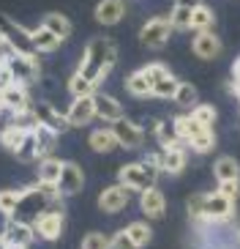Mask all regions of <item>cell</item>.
<instances>
[{"instance_id":"cell-1","label":"cell","mask_w":240,"mask_h":249,"mask_svg":"<svg viewBox=\"0 0 240 249\" xmlns=\"http://www.w3.org/2000/svg\"><path fill=\"white\" fill-rule=\"evenodd\" d=\"M115 63H117L115 41L107 38V36H96V38H90L85 44V50H82V60H80V69H77V71H82L87 80H93L96 85H101L109 77V71L115 69Z\"/></svg>"},{"instance_id":"cell-2","label":"cell","mask_w":240,"mask_h":249,"mask_svg":"<svg viewBox=\"0 0 240 249\" xmlns=\"http://www.w3.org/2000/svg\"><path fill=\"white\" fill-rule=\"evenodd\" d=\"M175 121V129L186 140V145L194 151V154H210L216 148V134H213V126H205L202 121H196L194 115H177L172 118Z\"/></svg>"},{"instance_id":"cell-3","label":"cell","mask_w":240,"mask_h":249,"mask_svg":"<svg viewBox=\"0 0 240 249\" xmlns=\"http://www.w3.org/2000/svg\"><path fill=\"white\" fill-rule=\"evenodd\" d=\"M161 170L153 167L150 161H131V164H123L117 170V181L128 186L131 192H145L150 186H156V178H159Z\"/></svg>"},{"instance_id":"cell-4","label":"cell","mask_w":240,"mask_h":249,"mask_svg":"<svg viewBox=\"0 0 240 249\" xmlns=\"http://www.w3.org/2000/svg\"><path fill=\"white\" fill-rule=\"evenodd\" d=\"M33 227H36L38 238H44V241H58L60 235H63V227H65L63 205H60V203H49V205H47V208H44V211L36 216Z\"/></svg>"},{"instance_id":"cell-5","label":"cell","mask_w":240,"mask_h":249,"mask_svg":"<svg viewBox=\"0 0 240 249\" xmlns=\"http://www.w3.org/2000/svg\"><path fill=\"white\" fill-rule=\"evenodd\" d=\"M49 205V200H47V195H44L41 189H38L36 183L33 186H28V189H22L19 195V203H16L14 213L8 216V219H22V222H36V216Z\"/></svg>"},{"instance_id":"cell-6","label":"cell","mask_w":240,"mask_h":249,"mask_svg":"<svg viewBox=\"0 0 240 249\" xmlns=\"http://www.w3.org/2000/svg\"><path fill=\"white\" fill-rule=\"evenodd\" d=\"M172 30H175V25L169 17H153V19H147L139 28V44L147 47V50H161L169 41Z\"/></svg>"},{"instance_id":"cell-7","label":"cell","mask_w":240,"mask_h":249,"mask_svg":"<svg viewBox=\"0 0 240 249\" xmlns=\"http://www.w3.org/2000/svg\"><path fill=\"white\" fill-rule=\"evenodd\" d=\"M0 30H3V36H6V41L11 44L14 52H22V55H38L36 44H33V30L16 25L14 19L6 17V14H0Z\"/></svg>"},{"instance_id":"cell-8","label":"cell","mask_w":240,"mask_h":249,"mask_svg":"<svg viewBox=\"0 0 240 249\" xmlns=\"http://www.w3.org/2000/svg\"><path fill=\"white\" fill-rule=\"evenodd\" d=\"M235 216V200L226 197L224 192H208L205 197V222L202 225H224Z\"/></svg>"},{"instance_id":"cell-9","label":"cell","mask_w":240,"mask_h":249,"mask_svg":"<svg viewBox=\"0 0 240 249\" xmlns=\"http://www.w3.org/2000/svg\"><path fill=\"white\" fill-rule=\"evenodd\" d=\"M6 66L14 71L16 82H22V85H33V82L41 77V63H38V55H22V52H11Z\"/></svg>"},{"instance_id":"cell-10","label":"cell","mask_w":240,"mask_h":249,"mask_svg":"<svg viewBox=\"0 0 240 249\" xmlns=\"http://www.w3.org/2000/svg\"><path fill=\"white\" fill-rule=\"evenodd\" d=\"M65 115H68V124H71L74 129H82V126L93 124L96 118H98V112H96V93L74 96V102L68 104Z\"/></svg>"},{"instance_id":"cell-11","label":"cell","mask_w":240,"mask_h":249,"mask_svg":"<svg viewBox=\"0 0 240 249\" xmlns=\"http://www.w3.org/2000/svg\"><path fill=\"white\" fill-rule=\"evenodd\" d=\"M3 233H6V238H8V249L11 247H16V249L33 247V241L38 238L33 222H22V219H8L6 227H3Z\"/></svg>"},{"instance_id":"cell-12","label":"cell","mask_w":240,"mask_h":249,"mask_svg":"<svg viewBox=\"0 0 240 249\" xmlns=\"http://www.w3.org/2000/svg\"><path fill=\"white\" fill-rule=\"evenodd\" d=\"M112 129H115V134H117L120 148H126V151H137V148L145 145V129H142V126H137L134 121H128V118L115 121V124H112Z\"/></svg>"},{"instance_id":"cell-13","label":"cell","mask_w":240,"mask_h":249,"mask_svg":"<svg viewBox=\"0 0 240 249\" xmlns=\"http://www.w3.org/2000/svg\"><path fill=\"white\" fill-rule=\"evenodd\" d=\"M128 195H131V189L117 181L115 186H107V189L98 195V208H101L104 213H120L126 205H128Z\"/></svg>"},{"instance_id":"cell-14","label":"cell","mask_w":240,"mask_h":249,"mask_svg":"<svg viewBox=\"0 0 240 249\" xmlns=\"http://www.w3.org/2000/svg\"><path fill=\"white\" fill-rule=\"evenodd\" d=\"M191 50H194L196 58H202V60H213L221 55V50H224V44H221V38L210 30H196L194 33V44H191Z\"/></svg>"},{"instance_id":"cell-15","label":"cell","mask_w":240,"mask_h":249,"mask_svg":"<svg viewBox=\"0 0 240 249\" xmlns=\"http://www.w3.org/2000/svg\"><path fill=\"white\" fill-rule=\"evenodd\" d=\"M33 112L38 115V121H41L44 126H49V129H55L58 134H63L65 129H68V115L65 112H60L55 104L49 102H33Z\"/></svg>"},{"instance_id":"cell-16","label":"cell","mask_w":240,"mask_h":249,"mask_svg":"<svg viewBox=\"0 0 240 249\" xmlns=\"http://www.w3.org/2000/svg\"><path fill=\"white\" fill-rule=\"evenodd\" d=\"M139 208L147 219H161L167 213V197L159 186H150V189L139 192Z\"/></svg>"},{"instance_id":"cell-17","label":"cell","mask_w":240,"mask_h":249,"mask_svg":"<svg viewBox=\"0 0 240 249\" xmlns=\"http://www.w3.org/2000/svg\"><path fill=\"white\" fill-rule=\"evenodd\" d=\"M60 189H63L65 197H74V195H80L85 189V173H82L80 164H74V161H65L63 164V173L58 178Z\"/></svg>"},{"instance_id":"cell-18","label":"cell","mask_w":240,"mask_h":249,"mask_svg":"<svg viewBox=\"0 0 240 249\" xmlns=\"http://www.w3.org/2000/svg\"><path fill=\"white\" fill-rule=\"evenodd\" d=\"M128 11V3L126 0H98V6H96V22L98 25H117L120 19L126 17Z\"/></svg>"},{"instance_id":"cell-19","label":"cell","mask_w":240,"mask_h":249,"mask_svg":"<svg viewBox=\"0 0 240 249\" xmlns=\"http://www.w3.org/2000/svg\"><path fill=\"white\" fill-rule=\"evenodd\" d=\"M3 99H6V112L16 115V112H25V110H33V102H30V93H28V85L22 82H14L11 88L3 90Z\"/></svg>"},{"instance_id":"cell-20","label":"cell","mask_w":240,"mask_h":249,"mask_svg":"<svg viewBox=\"0 0 240 249\" xmlns=\"http://www.w3.org/2000/svg\"><path fill=\"white\" fill-rule=\"evenodd\" d=\"M189 164V148H161V173L180 176Z\"/></svg>"},{"instance_id":"cell-21","label":"cell","mask_w":240,"mask_h":249,"mask_svg":"<svg viewBox=\"0 0 240 249\" xmlns=\"http://www.w3.org/2000/svg\"><path fill=\"white\" fill-rule=\"evenodd\" d=\"M126 90H128L134 99H156L153 93V80L145 74V69H137L126 77Z\"/></svg>"},{"instance_id":"cell-22","label":"cell","mask_w":240,"mask_h":249,"mask_svg":"<svg viewBox=\"0 0 240 249\" xmlns=\"http://www.w3.org/2000/svg\"><path fill=\"white\" fill-rule=\"evenodd\" d=\"M87 142H90V148H93L96 154H109V151L120 148V142H117V134H115V129H112V124H109V126H101V129H93V132H90V137H87Z\"/></svg>"},{"instance_id":"cell-23","label":"cell","mask_w":240,"mask_h":249,"mask_svg":"<svg viewBox=\"0 0 240 249\" xmlns=\"http://www.w3.org/2000/svg\"><path fill=\"white\" fill-rule=\"evenodd\" d=\"M96 112H98V118L104 124H115V121L123 118V104L117 99H112L109 93H98L96 90Z\"/></svg>"},{"instance_id":"cell-24","label":"cell","mask_w":240,"mask_h":249,"mask_svg":"<svg viewBox=\"0 0 240 249\" xmlns=\"http://www.w3.org/2000/svg\"><path fill=\"white\" fill-rule=\"evenodd\" d=\"M156 140H159L161 148H189L186 140H183L180 134H177V129H175V121H167V118L156 121Z\"/></svg>"},{"instance_id":"cell-25","label":"cell","mask_w":240,"mask_h":249,"mask_svg":"<svg viewBox=\"0 0 240 249\" xmlns=\"http://www.w3.org/2000/svg\"><path fill=\"white\" fill-rule=\"evenodd\" d=\"M28 134L30 132L25 129V126H19V124H14V121H11L8 126H3V129H0V148H6L8 154H16V151L22 148V142L28 140Z\"/></svg>"},{"instance_id":"cell-26","label":"cell","mask_w":240,"mask_h":249,"mask_svg":"<svg viewBox=\"0 0 240 249\" xmlns=\"http://www.w3.org/2000/svg\"><path fill=\"white\" fill-rule=\"evenodd\" d=\"M199 0H175L172 11H169V19H172L175 30H189L191 25V14H194V6Z\"/></svg>"},{"instance_id":"cell-27","label":"cell","mask_w":240,"mask_h":249,"mask_svg":"<svg viewBox=\"0 0 240 249\" xmlns=\"http://www.w3.org/2000/svg\"><path fill=\"white\" fill-rule=\"evenodd\" d=\"M33 134H36V145H38V159L49 156L52 151H55V145H58V132L49 129V126L38 124L36 129H33Z\"/></svg>"},{"instance_id":"cell-28","label":"cell","mask_w":240,"mask_h":249,"mask_svg":"<svg viewBox=\"0 0 240 249\" xmlns=\"http://www.w3.org/2000/svg\"><path fill=\"white\" fill-rule=\"evenodd\" d=\"M41 25L44 28H49L55 36H60L65 41V38L74 33V28H71V19L68 17H63L60 11H49V14H44V19H41Z\"/></svg>"},{"instance_id":"cell-29","label":"cell","mask_w":240,"mask_h":249,"mask_svg":"<svg viewBox=\"0 0 240 249\" xmlns=\"http://www.w3.org/2000/svg\"><path fill=\"white\" fill-rule=\"evenodd\" d=\"M33 44H36V52L41 55V52H55V50H60V44H63V38L60 36H55L49 28H36L33 30Z\"/></svg>"},{"instance_id":"cell-30","label":"cell","mask_w":240,"mask_h":249,"mask_svg":"<svg viewBox=\"0 0 240 249\" xmlns=\"http://www.w3.org/2000/svg\"><path fill=\"white\" fill-rule=\"evenodd\" d=\"M213 176H216V181H232V178H240L238 159H232V156H218V159L213 161Z\"/></svg>"},{"instance_id":"cell-31","label":"cell","mask_w":240,"mask_h":249,"mask_svg":"<svg viewBox=\"0 0 240 249\" xmlns=\"http://www.w3.org/2000/svg\"><path fill=\"white\" fill-rule=\"evenodd\" d=\"M213 22H216V14H213V8L208 3H196L194 6V14H191V25L189 30H210Z\"/></svg>"},{"instance_id":"cell-32","label":"cell","mask_w":240,"mask_h":249,"mask_svg":"<svg viewBox=\"0 0 240 249\" xmlns=\"http://www.w3.org/2000/svg\"><path fill=\"white\" fill-rule=\"evenodd\" d=\"M63 164L65 161H60L55 154L38 159V178H41V181H58L60 173H63Z\"/></svg>"},{"instance_id":"cell-33","label":"cell","mask_w":240,"mask_h":249,"mask_svg":"<svg viewBox=\"0 0 240 249\" xmlns=\"http://www.w3.org/2000/svg\"><path fill=\"white\" fill-rule=\"evenodd\" d=\"M98 90V85H96L93 80H87L82 71H74L71 77H68V93L71 96H90Z\"/></svg>"},{"instance_id":"cell-34","label":"cell","mask_w":240,"mask_h":249,"mask_svg":"<svg viewBox=\"0 0 240 249\" xmlns=\"http://www.w3.org/2000/svg\"><path fill=\"white\" fill-rule=\"evenodd\" d=\"M205 197H208V192H196V195H191V197H189V203H186L189 219L196 222V225H202V222H205Z\"/></svg>"},{"instance_id":"cell-35","label":"cell","mask_w":240,"mask_h":249,"mask_svg":"<svg viewBox=\"0 0 240 249\" xmlns=\"http://www.w3.org/2000/svg\"><path fill=\"white\" fill-rule=\"evenodd\" d=\"M177 85H180V80H177L175 74H167V77H161V80L153 85V93H156V99H175Z\"/></svg>"},{"instance_id":"cell-36","label":"cell","mask_w":240,"mask_h":249,"mask_svg":"<svg viewBox=\"0 0 240 249\" xmlns=\"http://www.w3.org/2000/svg\"><path fill=\"white\" fill-rule=\"evenodd\" d=\"M172 102L177 104V107H194V104H199V93H196V88L191 82H180Z\"/></svg>"},{"instance_id":"cell-37","label":"cell","mask_w":240,"mask_h":249,"mask_svg":"<svg viewBox=\"0 0 240 249\" xmlns=\"http://www.w3.org/2000/svg\"><path fill=\"white\" fill-rule=\"evenodd\" d=\"M126 230H128V235L134 238L137 249L139 247H147V244H150V238H153V230H150V225H147V222H131Z\"/></svg>"},{"instance_id":"cell-38","label":"cell","mask_w":240,"mask_h":249,"mask_svg":"<svg viewBox=\"0 0 240 249\" xmlns=\"http://www.w3.org/2000/svg\"><path fill=\"white\" fill-rule=\"evenodd\" d=\"M19 195H22V189H0V213L6 219L14 213L16 203H19Z\"/></svg>"},{"instance_id":"cell-39","label":"cell","mask_w":240,"mask_h":249,"mask_svg":"<svg viewBox=\"0 0 240 249\" xmlns=\"http://www.w3.org/2000/svg\"><path fill=\"white\" fill-rule=\"evenodd\" d=\"M16 159L19 161H36L38 159V145H36V134L30 132L28 134V140H25V142H22V148L19 151H16Z\"/></svg>"},{"instance_id":"cell-40","label":"cell","mask_w":240,"mask_h":249,"mask_svg":"<svg viewBox=\"0 0 240 249\" xmlns=\"http://www.w3.org/2000/svg\"><path fill=\"white\" fill-rule=\"evenodd\" d=\"M191 115L196 118V121H202L205 126H216V107L213 104H194L191 107Z\"/></svg>"},{"instance_id":"cell-41","label":"cell","mask_w":240,"mask_h":249,"mask_svg":"<svg viewBox=\"0 0 240 249\" xmlns=\"http://www.w3.org/2000/svg\"><path fill=\"white\" fill-rule=\"evenodd\" d=\"M36 186L44 192V195H47V200H49V203H60V197H65L58 181H41V178H38Z\"/></svg>"},{"instance_id":"cell-42","label":"cell","mask_w":240,"mask_h":249,"mask_svg":"<svg viewBox=\"0 0 240 249\" xmlns=\"http://www.w3.org/2000/svg\"><path fill=\"white\" fill-rule=\"evenodd\" d=\"M109 249H137V244H134V238L128 235V230H117L115 235H109Z\"/></svg>"},{"instance_id":"cell-43","label":"cell","mask_w":240,"mask_h":249,"mask_svg":"<svg viewBox=\"0 0 240 249\" xmlns=\"http://www.w3.org/2000/svg\"><path fill=\"white\" fill-rule=\"evenodd\" d=\"M82 247H85V249H104V247H109V235H104V233H87L85 238H82Z\"/></svg>"},{"instance_id":"cell-44","label":"cell","mask_w":240,"mask_h":249,"mask_svg":"<svg viewBox=\"0 0 240 249\" xmlns=\"http://www.w3.org/2000/svg\"><path fill=\"white\" fill-rule=\"evenodd\" d=\"M142 69H145V74H147V77L153 80V85H156V82H159L161 77H167V74H172L167 66H164V63H147V66H142Z\"/></svg>"},{"instance_id":"cell-45","label":"cell","mask_w":240,"mask_h":249,"mask_svg":"<svg viewBox=\"0 0 240 249\" xmlns=\"http://www.w3.org/2000/svg\"><path fill=\"white\" fill-rule=\"evenodd\" d=\"M218 192H224L226 197L238 200V195H240V178H232V181H218Z\"/></svg>"},{"instance_id":"cell-46","label":"cell","mask_w":240,"mask_h":249,"mask_svg":"<svg viewBox=\"0 0 240 249\" xmlns=\"http://www.w3.org/2000/svg\"><path fill=\"white\" fill-rule=\"evenodd\" d=\"M229 90L240 93V58L232 63V80H229Z\"/></svg>"},{"instance_id":"cell-47","label":"cell","mask_w":240,"mask_h":249,"mask_svg":"<svg viewBox=\"0 0 240 249\" xmlns=\"http://www.w3.org/2000/svg\"><path fill=\"white\" fill-rule=\"evenodd\" d=\"M0 50H11V44H8L6 36H3V30H0Z\"/></svg>"},{"instance_id":"cell-48","label":"cell","mask_w":240,"mask_h":249,"mask_svg":"<svg viewBox=\"0 0 240 249\" xmlns=\"http://www.w3.org/2000/svg\"><path fill=\"white\" fill-rule=\"evenodd\" d=\"M0 249H8V238H6V233H0Z\"/></svg>"},{"instance_id":"cell-49","label":"cell","mask_w":240,"mask_h":249,"mask_svg":"<svg viewBox=\"0 0 240 249\" xmlns=\"http://www.w3.org/2000/svg\"><path fill=\"white\" fill-rule=\"evenodd\" d=\"M235 238H238V244H240V230H238V233H235Z\"/></svg>"},{"instance_id":"cell-50","label":"cell","mask_w":240,"mask_h":249,"mask_svg":"<svg viewBox=\"0 0 240 249\" xmlns=\"http://www.w3.org/2000/svg\"><path fill=\"white\" fill-rule=\"evenodd\" d=\"M3 112H6V110H3V107H0V118H3Z\"/></svg>"}]
</instances>
